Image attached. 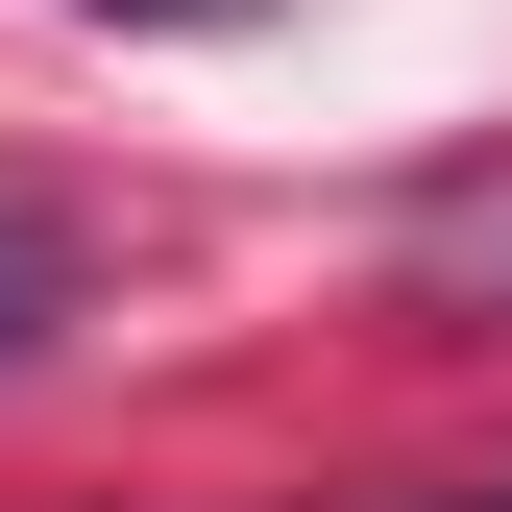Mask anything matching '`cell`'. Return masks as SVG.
Masks as SVG:
<instances>
[{"instance_id": "7a4b0ae2", "label": "cell", "mask_w": 512, "mask_h": 512, "mask_svg": "<svg viewBox=\"0 0 512 512\" xmlns=\"http://www.w3.org/2000/svg\"><path fill=\"white\" fill-rule=\"evenodd\" d=\"M391 269H415L439 317H512V171H439V196H415V244H391Z\"/></svg>"}, {"instance_id": "277c9868", "label": "cell", "mask_w": 512, "mask_h": 512, "mask_svg": "<svg viewBox=\"0 0 512 512\" xmlns=\"http://www.w3.org/2000/svg\"><path fill=\"white\" fill-rule=\"evenodd\" d=\"M464 512H512V488H464Z\"/></svg>"}, {"instance_id": "6da1fadb", "label": "cell", "mask_w": 512, "mask_h": 512, "mask_svg": "<svg viewBox=\"0 0 512 512\" xmlns=\"http://www.w3.org/2000/svg\"><path fill=\"white\" fill-rule=\"evenodd\" d=\"M74 317H98V244H74V196H0V391L74 342Z\"/></svg>"}, {"instance_id": "3957f363", "label": "cell", "mask_w": 512, "mask_h": 512, "mask_svg": "<svg viewBox=\"0 0 512 512\" xmlns=\"http://www.w3.org/2000/svg\"><path fill=\"white\" fill-rule=\"evenodd\" d=\"M98 25H244V0H98Z\"/></svg>"}]
</instances>
